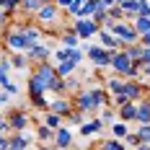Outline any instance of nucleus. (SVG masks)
Returning <instances> with one entry per match:
<instances>
[{"label":"nucleus","mask_w":150,"mask_h":150,"mask_svg":"<svg viewBox=\"0 0 150 150\" xmlns=\"http://www.w3.org/2000/svg\"><path fill=\"white\" fill-rule=\"evenodd\" d=\"M111 65H114V70L122 75H135L137 73V65H132V60H129V54L124 52V54H114L111 57Z\"/></svg>","instance_id":"nucleus-1"},{"label":"nucleus","mask_w":150,"mask_h":150,"mask_svg":"<svg viewBox=\"0 0 150 150\" xmlns=\"http://www.w3.org/2000/svg\"><path fill=\"white\" fill-rule=\"evenodd\" d=\"M88 54L93 57L96 65H106V62H111V57H114L111 52H104L101 47H88Z\"/></svg>","instance_id":"nucleus-2"},{"label":"nucleus","mask_w":150,"mask_h":150,"mask_svg":"<svg viewBox=\"0 0 150 150\" xmlns=\"http://www.w3.org/2000/svg\"><path fill=\"white\" fill-rule=\"evenodd\" d=\"M8 44H11V49H26V47H34L26 34H11V36H8Z\"/></svg>","instance_id":"nucleus-3"},{"label":"nucleus","mask_w":150,"mask_h":150,"mask_svg":"<svg viewBox=\"0 0 150 150\" xmlns=\"http://www.w3.org/2000/svg\"><path fill=\"white\" fill-rule=\"evenodd\" d=\"M96 23H91V21H78V26H75V34L80 36V39H86V36H93L96 34Z\"/></svg>","instance_id":"nucleus-4"},{"label":"nucleus","mask_w":150,"mask_h":150,"mask_svg":"<svg viewBox=\"0 0 150 150\" xmlns=\"http://www.w3.org/2000/svg\"><path fill=\"white\" fill-rule=\"evenodd\" d=\"M114 34H117V39H124V42H135L137 39V31H129L127 23H117L114 26Z\"/></svg>","instance_id":"nucleus-5"},{"label":"nucleus","mask_w":150,"mask_h":150,"mask_svg":"<svg viewBox=\"0 0 150 150\" xmlns=\"http://www.w3.org/2000/svg\"><path fill=\"white\" fill-rule=\"evenodd\" d=\"M78 106H80L83 111H91V109H96V101H93V96H91V93H86V96H80V98H78Z\"/></svg>","instance_id":"nucleus-6"},{"label":"nucleus","mask_w":150,"mask_h":150,"mask_svg":"<svg viewBox=\"0 0 150 150\" xmlns=\"http://www.w3.org/2000/svg\"><path fill=\"white\" fill-rule=\"evenodd\" d=\"M137 119H140V122H145V124L150 122V101L140 104V109H137Z\"/></svg>","instance_id":"nucleus-7"},{"label":"nucleus","mask_w":150,"mask_h":150,"mask_svg":"<svg viewBox=\"0 0 150 150\" xmlns=\"http://www.w3.org/2000/svg\"><path fill=\"white\" fill-rule=\"evenodd\" d=\"M47 54H49V49H47V47H39V44L31 47V57H34V60H44Z\"/></svg>","instance_id":"nucleus-8"},{"label":"nucleus","mask_w":150,"mask_h":150,"mask_svg":"<svg viewBox=\"0 0 150 150\" xmlns=\"http://www.w3.org/2000/svg\"><path fill=\"white\" fill-rule=\"evenodd\" d=\"M150 31V18L148 16H140V21H137V34L142 36V34H148Z\"/></svg>","instance_id":"nucleus-9"},{"label":"nucleus","mask_w":150,"mask_h":150,"mask_svg":"<svg viewBox=\"0 0 150 150\" xmlns=\"http://www.w3.org/2000/svg\"><path fill=\"white\" fill-rule=\"evenodd\" d=\"M52 111H54V114H67V111H70V104H67V101H54V104H52Z\"/></svg>","instance_id":"nucleus-10"},{"label":"nucleus","mask_w":150,"mask_h":150,"mask_svg":"<svg viewBox=\"0 0 150 150\" xmlns=\"http://www.w3.org/2000/svg\"><path fill=\"white\" fill-rule=\"evenodd\" d=\"M122 119H137V109H135L132 104L122 106Z\"/></svg>","instance_id":"nucleus-11"},{"label":"nucleus","mask_w":150,"mask_h":150,"mask_svg":"<svg viewBox=\"0 0 150 150\" xmlns=\"http://www.w3.org/2000/svg\"><path fill=\"white\" fill-rule=\"evenodd\" d=\"M75 65H78L75 60H67V62H62V65H60V70H57V75H70V73L75 70Z\"/></svg>","instance_id":"nucleus-12"},{"label":"nucleus","mask_w":150,"mask_h":150,"mask_svg":"<svg viewBox=\"0 0 150 150\" xmlns=\"http://www.w3.org/2000/svg\"><path fill=\"white\" fill-rule=\"evenodd\" d=\"M124 96L137 98V96H140V86H137V83H127V86H124Z\"/></svg>","instance_id":"nucleus-13"},{"label":"nucleus","mask_w":150,"mask_h":150,"mask_svg":"<svg viewBox=\"0 0 150 150\" xmlns=\"http://www.w3.org/2000/svg\"><path fill=\"white\" fill-rule=\"evenodd\" d=\"M57 145H60V148H67V145H70V132H67V129H60V132H57Z\"/></svg>","instance_id":"nucleus-14"},{"label":"nucleus","mask_w":150,"mask_h":150,"mask_svg":"<svg viewBox=\"0 0 150 150\" xmlns=\"http://www.w3.org/2000/svg\"><path fill=\"white\" fill-rule=\"evenodd\" d=\"M98 129H101V119H96V122H91V124H86L80 132H83V135H93V132H98Z\"/></svg>","instance_id":"nucleus-15"},{"label":"nucleus","mask_w":150,"mask_h":150,"mask_svg":"<svg viewBox=\"0 0 150 150\" xmlns=\"http://www.w3.org/2000/svg\"><path fill=\"white\" fill-rule=\"evenodd\" d=\"M26 148V137H18L16 135L13 140H11V150H23Z\"/></svg>","instance_id":"nucleus-16"},{"label":"nucleus","mask_w":150,"mask_h":150,"mask_svg":"<svg viewBox=\"0 0 150 150\" xmlns=\"http://www.w3.org/2000/svg\"><path fill=\"white\" fill-rule=\"evenodd\" d=\"M11 124H13L16 129H21V127L26 124V117H23V114H13V119H11Z\"/></svg>","instance_id":"nucleus-17"},{"label":"nucleus","mask_w":150,"mask_h":150,"mask_svg":"<svg viewBox=\"0 0 150 150\" xmlns=\"http://www.w3.org/2000/svg\"><path fill=\"white\" fill-rule=\"evenodd\" d=\"M140 140L142 142H150V124H142L140 127Z\"/></svg>","instance_id":"nucleus-18"},{"label":"nucleus","mask_w":150,"mask_h":150,"mask_svg":"<svg viewBox=\"0 0 150 150\" xmlns=\"http://www.w3.org/2000/svg\"><path fill=\"white\" fill-rule=\"evenodd\" d=\"M91 96H93V101H96V106H98V104H104V101H106L104 91H91Z\"/></svg>","instance_id":"nucleus-19"},{"label":"nucleus","mask_w":150,"mask_h":150,"mask_svg":"<svg viewBox=\"0 0 150 150\" xmlns=\"http://www.w3.org/2000/svg\"><path fill=\"white\" fill-rule=\"evenodd\" d=\"M114 135L117 137H127V127H124V124H114Z\"/></svg>","instance_id":"nucleus-20"},{"label":"nucleus","mask_w":150,"mask_h":150,"mask_svg":"<svg viewBox=\"0 0 150 150\" xmlns=\"http://www.w3.org/2000/svg\"><path fill=\"white\" fill-rule=\"evenodd\" d=\"M42 18H44V21H49V18H54V8H52V5H49V8H44V11H42Z\"/></svg>","instance_id":"nucleus-21"},{"label":"nucleus","mask_w":150,"mask_h":150,"mask_svg":"<svg viewBox=\"0 0 150 150\" xmlns=\"http://www.w3.org/2000/svg\"><path fill=\"white\" fill-rule=\"evenodd\" d=\"M101 148L104 150H124V145H119V142H104Z\"/></svg>","instance_id":"nucleus-22"},{"label":"nucleus","mask_w":150,"mask_h":150,"mask_svg":"<svg viewBox=\"0 0 150 150\" xmlns=\"http://www.w3.org/2000/svg\"><path fill=\"white\" fill-rule=\"evenodd\" d=\"M60 124V114H52V117H47V127H57Z\"/></svg>","instance_id":"nucleus-23"},{"label":"nucleus","mask_w":150,"mask_h":150,"mask_svg":"<svg viewBox=\"0 0 150 150\" xmlns=\"http://www.w3.org/2000/svg\"><path fill=\"white\" fill-rule=\"evenodd\" d=\"M65 44L75 47V44H78V34H67V36H65Z\"/></svg>","instance_id":"nucleus-24"},{"label":"nucleus","mask_w":150,"mask_h":150,"mask_svg":"<svg viewBox=\"0 0 150 150\" xmlns=\"http://www.w3.org/2000/svg\"><path fill=\"white\" fill-rule=\"evenodd\" d=\"M39 137H42V140H49V137H52V129H49V127H42V129H39Z\"/></svg>","instance_id":"nucleus-25"},{"label":"nucleus","mask_w":150,"mask_h":150,"mask_svg":"<svg viewBox=\"0 0 150 150\" xmlns=\"http://www.w3.org/2000/svg\"><path fill=\"white\" fill-rule=\"evenodd\" d=\"M80 57H83V52H80V49H75V47H73V60H75V62H80Z\"/></svg>","instance_id":"nucleus-26"},{"label":"nucleus","mask_w":150,"mask_h":150,"mask_svg":"<svg viewBox=\"0 0 150 150\" xmlns=\"http://www.w3.org/2000/svg\"><path fill=\"white\" fill-rule=\"evenodd\" d=\"M39 3H42V0H26V8H36Z\"/></svg>","instance_id":"nucleus-27"},{"label":"nucleus","mask_w":150,"mask_h":150,"mask_svg":"<svg viewBox=\"0 0 150 150\" xmlns=\"http://www.w3.org/2000/svg\"><path fill=\"white\" fill-rule=\"evenodd\" d=\"M142 42H145V44L150 47V31H148V34H142Z\"/></svg>","instance_id":"nucleus-28"},{"label":"nucleus","mask_w":150,"mask_h":150,"mask_svg":"<svg viewBox=\"0 0 150 150\" xmlns=\"http://www.w3.org/2000/svg\"><path fill=\"white\" fill-rule=\"evenodd\" d=\"M60 3H62V5H73L75 0H60Z\"/></svg>","instance_id":"nucleus-29"},{"label":"nucleus","mask_w":150,"mask_h":150,"mask_svg":"<svg viewBox=\"0 0 150 150\" xmlns=\"http://www.w3.org/2000/svg\"><path fill=\"white\" fill-rule=\"evenodd\" d=\"M137 150H150V148H148V145H140V148H137Z\"/></svg>","instance_id":"nucleus-30"},{"label":"nucleus","mask_w":150,"mask_h":150,"mask_svg":"<svg viewBox=\"0 0 150 150\" xmlns=\"http://www.w3.org/2000/svg\"><path fill=\"white\" fill-rule=\"evenodd\" d=\"M106 3H111V0H106Z\"/></svg>","instance_id":"nucleus-31"},{"label":"nucleus","mask_w":150,"mask_h":150,"mask_svg":"<svg viewBox=\"0 0 150 150\" xmlns=\"http://www.w3.org/2000/svg\"><path fill=\"white\" fill-rule=\"evenodd\" d=\"M42 150H47V148H42Z\"/></svg>","instance_id":"nucleus-32"}]
</instances>
